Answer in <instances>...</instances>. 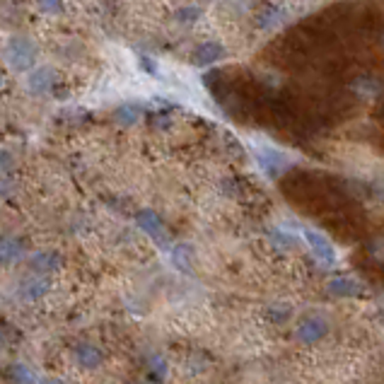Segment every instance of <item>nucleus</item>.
<instances>
[{
    "label": "nucleus",
    "instance_id": "f257e3e1",
    "mask_svg": "<svg viewBox=\"0 0 384 384\" xmlns=\"http://www.w3.org/2000/svg\"><path fill=\"white\" fill-rule=\"evenodd\" d=\"M5 58L13 70L27 73L37 63V44L27 37H10L8 46H5Z\"/></svg>",
    "mask_w": 384,
    "mask_h": 384
},
{
    "label": "nucleus",
    "instance_id": "f03ea898",
    "mask_svg": "<svg viewBox=\"0 0 384 384\" xmlns=\"http://www.w3.org/2000/svg\"><path fill=\"white\" fill-rule=\"evenodd\" d=\"M327 334H329V322L322 317H305L303 322L298 324V329H295V336L307 346L319 344Z\"/></svg>",
    "mask_w": 384,
    "mask_h": 384
},
{
    "label": "nucleus",
    "instance_id": "7ed1b4c3",
    "mask_svg": "<svg viewBox=\"0 0 384 384\" xmlns=\"http://www.w3.org/2000/svg\"><path fill=\"white\" fill-rule=\"evenodd\" d=\"M20 298L22 300H29V303H34V300H41L46 293L51 290V281H49V276H44V273H29L27 278H22L20 281Z\"/></svg>",
    "mask_w": 384,
    "mask_h": 384
},
{
    "label": "nucleus",
    "instance_id": "20e7f679",
    "mask_svg": "<svg viewBox=\"0 0 384 384\" xmlns=\"http://www.w3.org/2000/svg\"><path fill=\"white\" fill-rule=\"evenodd\" d=\"M305 239L310 244L312 254L322 261L324 266H334L336 264V252L332 247V242L324 237L322 232H315V230H305Z\"/></svg>",
    "mask_w": 384,
    "mask_h": 384
},
{
    "label": "nucleus",
    "instance_id": "39448f33",
    "mask_svg": "<svg viewBox=\"0 0 384 384\" xmlns=\"http://www.w3.org/2000/svg\"><path fill=\"white\" fill-rule=\"evenodd\" d=\"M135 222H138V227L143 230L145 235H150L159 244L167 242V227H164L162 218H159L155 210H140L138 215H135Z\"/></svg>",
    "mask_w": 384,
    "mask_h": 384
},
{
    "label": "nucleus",
    "instance_id": "423d86ee",
    "mask_svg": "<svg viewBox=\"0 0 384 384\" xmlns=\"http://www.w3.org/2000/svg\"><path fill=\"white\" fill-rule=\"evenodd\" d=\"M73 358H75V363H78L82 370H97L99 365L104 363L102 348L94 346V344H90V341H82V344L75 346Z\"/></svg>",
    "mask_w": 384,
    "mask_h": 384
},
{
    "label": "nucleus",
    "instance_id": "0eeeda50",
    "mask_svg": "<svg viewBox=\"0 0 384 384\" xmlns=\"http://www.w3.org/2000/svg\"><path fill=\"white\" fill-rule=\"evenodd\" d=\"M259 164H261V169L269 176H278L288 169V157L283 152L273 150V147H261L259 150Z\"/></svg>",
    "mask_w": 384,
    "mask_h": 384
},
{
    "label": "nucleus",
    "instance_id": "6e6552de",
    "mask_svg": "<svg viewBox=\"0 0 384 384\" xmlns=\"http://www.w3.org/2000/svg\"><path fill=\"white\" fill-rule=\"evenodd\" d=\"M25 256V242L13 235H0V266H10Z\"/></svg>",
    "mask_w": 384,
    "mask_h": 384
},
{
    "label": "nucleus",
    "instance_id": "1a4fd4ad",
    "mask_svg": "<svg viewBox=\"0 0 384 384\" xmlns=\"http://www.w3.org/2000/svg\"><path fill=\"white\" fill-rule=\"evenodd\" d=\"M61 254H56V252H51V249H46V252H37L32 259H29V266H32V271L34 273H44V276H49L53 273V271H58L61 269Z\"/></svg>",
    "mask_w": 384,
    "mask_h": 384
},
{
    "label": "nucleus",
    "instance_id": "9d476101",
    "mask_svg": "<svg viewBox=\"0 0 384 384\" xmlns=\"http://www.w3.org/2000/svg\"><path fill=\"white\" fill-rule=\"evenodd\" d=\"M27 82H29V90L34 94H44V92H49L53 87V82H56V73H53L51 68H32Z\"/></svg>",
    "mask_w": 384,
    "mask_h": 384
},
{
    "label": "nucleus",
    "instance_id": "9b49d317",
    "mask_svg": "<svg viewBox=\"0 0 384 384\" xmlns=\"http://www.w3.org/2000/svg\"><path fill=\"white\" fill-rule=\"evenodd\" d=\"M222 46L215 44V41H205V44H201L196 53H193V63L196 66H213V63L218 61V58H222Z\"/></svg>",
    "mask_w": 384,
    "mask_h": 384
},
{
    "label": "nucleus",
    "instance_id": "f8f14e48",
    "mask_svg": "<svg viewBox=\"0 0 384 384\" xmlns=\"http://www.w3.org/2000/svg\"><path fill=\"white\" fill-rule=\"evenodd\" d=\"M329 293L339 295V298H353V295L360 293V283L348 278V276H339V278L329 281Z\"/></svg>",
    "mask_w": 384,
    "mask_h": 384
},
{
    "label": "nucleus",
    "instance_id": "ddd939ff",
    "mask_svg": "<svg viewBox=\"0 0 384 384\" xmlns=\"http://www.w3.org/2000/svg\"><path fill=\"white\" fill-rule=\"evenodd\" d=\"M5 377H8L10 384H37V375L25 363H13L5 372Z\"/></svg>",
    "mask_w": 384,
    "mask_h": 384
},
{
    "label": "nucleus",
    "instance_id": "4468645a",
    "mask_svg": "<svg viewBox=\"0 0 384 384\" xmlns=\"http://www.w3.org/2000/svg\"><path fill=\"white\" fill-rule=\"evenodd\" d=\"M286 22V15L281 13L278 8H271V10H264L261 17H259V27L261 29H276Z\"/></svg>",
    "mask_w": 384,
    "mask_h": 384
},
{
    "label": "nucleus",
    "instance_id": "2eb2a0df",
    "mask_svg": "<svg viewBox=\"0 0 384 384\" xmlns=\"http://www.w3.org/2000/svg\"><path fill=\"white\" fill-rule=\"evenodd\" d=\"M138 119H140L138 106H121V109L116 111V121H119L121 126H133Z\"/></svg>",
    "mask_w": 384,
    "mask_h": 384
},
{
    "label": "nucleus",
    "instance_id": "dca6fc26",
    "mask_svg": "<svg viewBox=\"0 0 384 384\" xmlns=\"http://www.w3.org/2000/svg\"><path fill=\"white\" fill-rule=\"evenodd\" d=\"M37 5L41 13H46V15H61L63 8H66L63 0H37Z\"/></svg>",
    "mask_w": 384,
    "mask_h": 384
},
{
    "label": "nucleus",
    "instance_id": "f3484780",
    "mask_svg": "<svg viewBox=\"0 0 384 384\" xmlns=\"http://www.w3.org/2000/svg\"><path fill=\"white\" fill-rule=\"evenodd\" d=\"M164 375H167V368H164V360L162 358H150V380L152 382H162Z\"/></svg>",
    "mask_w": 384,
    "mask_h": 384
},
{
    "label": "nucleus",
    "instance_id": "a211bd4d",
    "mask_svg": "<svg viewBox=\"0 0 384 384\" xmlns=\"http://www.w3.org/2000/svg\"><path fill=\"white\" fill-rule=\"evenodd\" d=\"M269 317L273 319L276 324H281V322H286L288 317H290V312L286 310V307H271V312H269Z\"/></svg>",
    "mask_w": 384,
    "mask_h": 384
},
{
    "label": "nucleus",
    "instance_id": "6ab92c4d",
    "mask_svg": "<svg viewBox=\"0 0 384 384\" xmlns=\"http://www.w3.org/2000/svg\"><path fill=\"white\" fill-rule=\"evenodd\" d=\"M39 384H66V382H61V380H53V377H46V380H41Z\"/></svg>",
    "mask_w": 384,
    "mask_h": 384
},
{
    "label": "nucleus",
    "instance_id": "aec40b11",
    "mask_svg": "<svg viewBox=\"0 0 384 384\" xmlns=\"http://www.w3.org/2000/svg\"><path fill=\"white\" fill-rule=\"evenodd\" d=\"M3 85H5V75L0 73V90H3Z\"/></svg>",
    "mask_w": 384,
    "mask_h": 384
},
{
    "label": "nucleus",
    "instance_id": "412c9836",
    "mask_svg": "<svg viewBox=\"0 0 384 384\" xmlns=\"http://www.w3.org/2000/svg\"><path fill=\"white\" fill-rule=\"evenodd\" d=\"M128 384H157V382H128Z\"/></svg>",
    "mask_w": 384,
    "mask_h": 384
}]
</instances>
